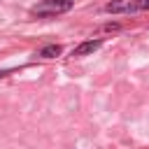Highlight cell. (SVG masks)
<instances>
[{"mask_svg": "<svg viewBox=\"0 0 149 149\" xmlns=\"http://www.w3.org/2000/svg\"><path fill=\"white\" fill-rule=\"evenodd\" d=\"M100 47H102V40H86V42H81L79 47H74L72 56H86V54H93V51L100 49Z\"/></svg>", "mask_w": 149, "mask_h": 149, "instance_id": "3957f363", "label": "cell"}, {"mask_svg": "<svg viewBox=\"0 0 149 149\" xmlns=\"http://www.w3.org/2000/svg\"><path fill=\"white\" fill-rule=\"evenodd\" d=\"M5 74H7V72H0V79H2V77H5Z\"/></svg>", "mask_w": 149, "mask_h": 149, "instance_id": "5b68a950", "label": "cell"}, {"mask_svg": "<svg viewBox=\"0 0 149 149\" xmlns=\"http://www.w3.org/2000/svg\"><path fill=\"white\" fill-rule=\"evenodd\" d=\"M58 54H61V47H58V44H49V47H44V49L40 51L42 58H56Z\"/></svg>", "mask_w": 149, "mask_h": 149, "instance_id": "277c9868", "label": "cell"}, {"mask_svg": "<svg viewBox=\"0 0 149 149\" xmlns=\"http://www.w3.org/2000/svg\"><path fill=\"white\" fill-rule=\"evenodd\" d=\"M109 14H130V12H142L149 9V0H112L105 5Z\"/></svg>", "mask_w": 149, "mask_h": 149, "instance_id": "7a4b0ae2", "label": "cell"}, {"mask_svg": "<svg viewBox=\"0 0 149 149\" xmlns=\"http://www.w3.org/2000/svg\"><path fill=\"white\" fill-rule=\"evenodd\" d=\"M70 9H72V0H42L30 12L37 16H56V14H63Z\"/></svg>", "mask_w": 149, "mask_h": 149, "instance_id": "6da1fadb", "label": "cell"}]
</instances>
